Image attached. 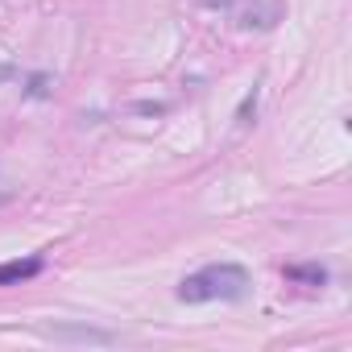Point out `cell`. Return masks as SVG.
Segmentation results:
<instances>
[{
	"label": "cell",
	"instance_id": "1",
	"mask_svg": "<svg viewBox=\"0 0 352 352\" xmlns=\"http://www.w3.org/2000/svg\"><path fill=\"white\" fill-rule=\"evenodd\" d=\"M245 294H249V270L236 265V261L204 265L199 274H191V278L179 282V298H183V302H212V298L241 302Z\"/></svg>",
	"mask_w": 352,
	"mask_h": 352
},
{
	"label": "cell",
	"instance_id": "2",
	"mask_svg": "<svg viewBox=\"0 0 352 352\" xmlns=\"http://www.w3.org/2000/svg\"><path fill=\"white\" fill-rule=\"evenodd\" d=\"M278 17H282V5L278 0H270V5H245V9H236V25L241 30H274L278 25Z\"/></svg>",
	"mask_w": 352,
	"mask_h": 352
},
{
	"label": "cell",
	"instance_id": "3",
	"mask_svg": "<svg viewBox=\"0 0 352 352\" xmlns=\"http://www.w3.org/2000/svg\"><path fill=\"white\" fill-rule=\"evenodd\" d=\"M42 336H50V340H83V344H112V331H96V327H63V323H46Z\"/></svg>",
	"mask_w": 352,
	"mask_h": 352
},
{
	"label": "cell",
	"instance_id": "4",
	"mask_svg": "<svg viewBox=\"0 0 352 352\" xmlns=\"http://www.w3.org/2000/svg\"><path fill=\"white\" fill-rule=\"evenodd\" d=\"M42 274V261L38 257H25V261H5L0 265V286H17V282H30Z\"/></svg>",
	"mask_w": 352,
	"mask_h": 352
},
{
	"label": "cell",
	"instance_id": "5",
	"mask_svg": "<svg viewBox=\"0 0 352 352\" xmlns=\"http://www.w3.org/2000/svg\"><path fill=\"white\" fill-rule=\"evenodd\" d=\"M286 278H290V282L323 286V282H327V270H323V265H286Z\"/></svg>",
	"mask_w": 352,
	"mask_h": 352
},
{
	"label": "cell",
	"instance_id": "6",
	"mask_svg": "<svg viewBox=\"0 0 352 352\" xmlns=\"http://www.w3.org/2000/svg\"><path fill=\"white\" fill-rule=\"evenodd\" d=\"M249 116H257V87L245 96V104H241V112H236V129H249V124H253Z\"/></svg>",
	"mask_w": 352,
	"mask_h": 352
},
{
	"label": "cell",
	"instance_id": "7",
	"mask_svg": "<svg viewBox=\"0 0 352 352\" xmlns=\"http://www.w3.org/2000/svg\"><path fill=\"white\" fill-rule=\"evenodd\" d=\"M50 91V75H30V87H25V96H34V100H42Z\"/></svg>",
	"mask_w": 352,
	"mask_h": 352
},
{
	"label": "cell",
	"instance_id": "8",
	"mask_svg": "<svg viewBox=\"0 0 352 352\" xmlns=\"http://www.w3.org/2000/svg\"><path fill=\"white\" fill-rule=\"evenodd\" d=\"M0 79H13V67H0Z\"/></svg>",
	"mask_w": 352,
	"mask_h": 352
}]
</instances>
